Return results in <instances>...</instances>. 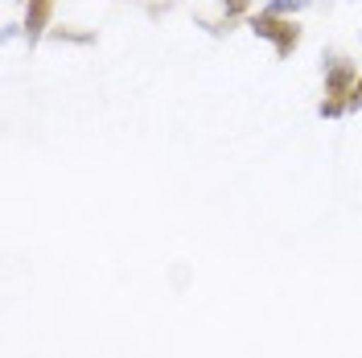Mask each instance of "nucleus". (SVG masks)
Masks as SVG:
<instances>
[{
  "instance_id": "nucleus-1",
  "label": "nucleus",
  "mask_w": 362,
  "mask_h": 358,
  "mask_svg": "<svg viewBox=\"0 0 362 358\" xmlns=\"http://www.w3.org/2000/svg\"><path fill=\"white\" fill-rule=\"evenodd\" d=\"M251 29H255V37H268L272 45H276V54L284 58V54H293L296 42H300V29H296L293 21H280L276 13H259L255 21H251Z\"/></svg>"
},
{
  "instance_id": "nucleus-2",
  "label": "nucleus",
  "mask_w": 362,
  "mask_h": 358,
  "mask_svg": "<svg viewBox=\"0 0 362 358\" xmlns=\"http://www.w3.org/2000/svg\"><path fill=\"white\" fill-rule=\"evenodd\" d=\"M49 13H54V0H29V17H25V33H29V42L42 37Z\"/></svg>"
},
{
  "instance_id": "nucleus-3",
  "label": "nucleus",
  "mask_w": 362,
  "mask_h": 358,
  "mask_svg": "<svg viewBox=\"0 0 362 358\" xmlns=\"http://www.w3.org/2000/svg\"><path fill=\"white\" fill-rule=\"evenodd\" d=\"M350 79H354V67H346V62H338V67H329V79H325V87H329V95H346V87H350Z\"/></svg>"
},
{
  "instance_id": "nucleus-4",
  "label": "nucleus",
  "mask_w": 362,
  "mask_h": 358,
  "mask_svg": "<svg viewBox=\"0 0 362 358\" xmlns=\"http://www.w3.org/2000/svg\"><path fill=\"white\" fill-rule=\"evenodd\" d=\"M300 8H309V0H268V13H300Z\"/></svg>"
},
{
  "instance_id": "nucleus-5",
  "label": "nucleus",
  "mask_w": 362,
  "mask_h": 358,
  "mask_svg": "<svg viewBox=\"0 0 362 358\" xmlns=\"http://www.w3.org/2000/svg\"><path fill=\"white\" fill-rule=\"evenodd\" d=\"M341 108H346V103H341V99H329V103H321V115H338Z\"/></svg>"
},
{
  "instance_id": "nucleus-6",
  "label": "nucleus",
  "mask_w": 362,
  "mask_h": 358,
  "mask_svg": "<svg viewBox=\"0 0 362 358\" xmlns=\"http://www.w3.org/2000/svg\"><path fill=\"white\" fill-rule=\"evenodd\" d=\"M223 8H226V13H243V8H247V0H223Z\"/></svg>"
},
{
  "instance_id": "nucleus-7",
  "label": "nucleus",
  "mask_w": 362,
  "mask_h": 358,
  "mask_svg": "<svg viewBox=\"0 0 362 358\" xmlns=\"http://www.w3.org/2000/svg\"><path fill=\"white\" fill-rule=\"evenodd\" d=\"M350 108H362V79L354 83V91H350Z\"/></svg>"
}]
</instances>
